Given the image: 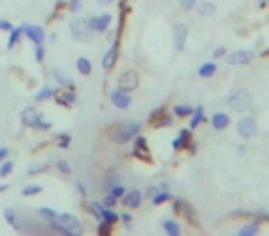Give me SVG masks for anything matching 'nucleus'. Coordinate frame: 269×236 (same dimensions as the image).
Listing matches in <instances>:
<instances>
[{
	"label": "nucleus",
	"instance_id": "f257e3e1",
	"mask_svg": "<svg viewBox=\"0 0 269 236\" xmlns=\"http://www.w3.org/2000/svg\"><path fill=\"white\" fill-rule=\"evenodd\" d=\"M48 225H50L52 231H56L59 235L81 236V233H83V227L74 214H58L56 218L48 219Z\"/></svg>",
	"mask_w": 269,
	"mask_h": 236
},
{
	"label": "nucleus",
	"instance_id": "f03ea898",
	"mask_svg": "<svg viewBox=\"0 0 269 236\" xmlns=\"http://www.w3.org/2000/svg\"><path fill=\"white\" fill-rule=\"evenodd\" d=\"M227 103L236 113H245L252 107V96L247 89H236L227 96Z\"/></svg>",
	"mask_w": 269,
	"mask_h": 236
},
{
	"label": "nucleus",
	"instance_id": "7ed1b4c3",
	"mask_svg": "<svg viewBox=\"0 0 269 236\" xmlns=\"http://www.w3.org/2000/svg\"><path fill=\"white\" fill-rule=\"evenodd\" d=\"M70 32L72 37L79 42H89L93 37V28L89 17H74L70 20Z\"/></svg>",
	"mask_w": 269,
	"mask_h": 236
},
{
	"label": "nucleus",
	"instance_id": "20e7f679",
	"mask_svg": "<svg viewBox=\"0 0 269 236\" xmlns=\"http://www.w3.org/2000/svg\"><path fill=\"white\" fill-rule=\"evenodd\" d=\"M140 129H142V126H140L138 122H127V124L118 127L116 131H115V135H113V138H115V142L116 144H126V142H129L131 138H134V137L138 135Z\"/></svg>",
	"mask_w": 269,
	"mask_h": 236
},
{
	"label": "nucleus",
	"instance_id": "39448f33",
	"mask_svg": "<svg viewBox=\"0 0 269 236\" xmlns=\"http://www.w3.org/2000/svg\"><path fill=\"white\" fill-rule=\"evenodd\" d=\"M138 83H140V76L134 70H126V72H122L118 76V89L120 91L131 93V91H134L138 87Z\"/></svg>",
	"mask_w": 269,
	"mask_h": 236
},
{
	"label": "nucleus",
	"instance_id": "423d86ee",
	"mask_svg": "<svg viewBox=\"0 0 269 236\" xmlns=\"http://www.w3.org/2000/svg\"><path fill=\"white\" fill-rule=\"evenodd\" d=\"M42 118L44 117H42L35 107H26V109H22V113H20V122H22V126H26V127H35V129H39Z\"/></svg>",
	"mask_w": 269,
	"mask_h": 236
},
{
	"label": "nucleus",
	"instance_id": "0eeeda50",
	"mask_svg": "<svg viewBox=\"0 0 269 236\" xmlns=\"http://www.w3.org/2000/svg\"><path fill=\"white\" fill-rule=\"evenodd\" d=\"M150 124L153 127H170L173 124V118L170 117L164 107H159L150 113Z\"/></svg>",
	"mask_w": 269,
	"mask_h": 236
},
{
	"label": "nucleus",
	"instance_id": "6e6552de",
	"mask_svg": "<svg viewBox=\"0 0 269 236\" xmlns=\"http://www.w3.org/2000/svg\"><path fill=\"white\" fill-rule=\"evenodd\" d=\"M134 157L138 160H144V162H152V153H150V148H148V140L146 137L136 135L134 137Z\"/></svg>",
	"mask_w": 269,
	"mask_h": 236
},
{
	"label": "nucleus",
	"instance_id": "1a4fd4ad",
	"mask_svg": "<svg viewBox=\"0 0 269 236\" xmlns=\"http://www.w3.org/2000/svg\"><path fill=\"white\" fill-rule=\"evenodd\" d=\"M111 98V103L116 107V109H122L126 111L129 109V105H131V96H129V93H126V91H120V89H113L109 94Z\"/></svg>",
	"mask_w": 269,
	"mask_h": 236
},
{
	"label": "nucleus",
	"instance_id": "9d476101",
	"mask_svg": "<svg viewBox=\"0 0 269 236\" xmlns=\"http://www.w3.org/2000/svg\"><path fill=\"white\" fill-rule=\"evenodd\" d=\"M238 135L242 138H251L256 133V122L252 117H244L238 120Z\"/></svg>",
	"mask_w": 269,
	"mask_h": 236
},
{
	"label": "nucleus",
	"instance_id": "9b49d317",
	"mask_svg": "<svg viewBox=\"0 0 269 236\" xmlns=\"http://www.w3.org/2000/svg\"><path fill=\"white\" fill-rule=\"evenodd\" d=\"M22 28H24V35L34 42V44H41V42H44V39H46V32L42 30V26L22 24Z\"/></svg>",
	"mask_w": 269,
	"mask_h": 236
},
{
	"label": "nucleus",
	"instance_id": "f8f14e48",
	"mask_svg": "<svg viewBox=\"0 0 269 236\" xmlns=\"http://www.w3.org/2000/svg\"><path fill=\"white\" fill-rule=\"evenodd\" d=\"M225 59H227L229 65H249L254 59V54L251 50H236L232 54H229Z\"/></svg>",
	"mask_w": 269,
	"mask_h": 236
},
{
	"label": "nucleus",
	"instance_id": "ddd939ff",
	"mask_svg": "<svg viewBox=\"0 0 269 236\" xmlns=\"http://www.w3.org/2000/svg\"><path fill=\"white\" fill-rule=\"evenodd\" d=\"M120 39H116V41L113 42V46H111L109 50L105 52V56H103V59H101V68L105 70V72H109L111 68L116 65V59H118V44H120Z\"/></svg>",
	"mask_w": 269,
	"mask_h": 236
},
{
	"label": "nucleus",
	"instance_id": "4468645a",
	"mask_svg": "<svg viewBox=\"0 0 269 236\" xmlns=\"http://www.w3.org/2000/svg\"><path fill=\"white\" fill-rule=\"evenodd\" d=\"M52 76H54V79L58 81V85H61L63 89H68V91H74V89H76L74 79L68 76V72H65V70H61V68H52Z\"/></svg>",
	"mask_w": 269,
	"mask_h": 236
},
{
	"label": "nucleus",
	"instance_id": "2eb2a0df",
	"mask_svg": "<svg viewBox=\"0 0 269 236\" xmlns=\"http://www.w3.org/2000/svg\"><path fill=\"white\" fill-rule=\"evenodd\" d=\"M122 203H124V207L127 209H138L140 207V203H142V192L140 190H129L126 194L122 196Z\"/></svg>",
	"mask_w": 269,
	"mask_h": 236
},
{
	"label": "nucleus",
	"instance_id": "dca6fc26",
	"mask_svg": "<svg viewBox=\"0 0 269 236\" xmlns=\"http://www.w3.org/2000/svg\"><path fill=\"white\" fill-rule=\"evenodd\" d=\"M111 13H101L98 17H89L91 20V28H93V32H105L111 24Z\"/></svg>",
	"mask_w": 269,
	"mask_h": 236
},
{
	"label": "nucleus",
	"instance_id": "f3484780",
	"mask_svg": "<svg viewBox=\"0 0 269 236\" xmlns=\"http://www.w3.org/2000/svg\"><path fill=\"white\" fill-rule=\"evenodd\" d=\"M56 101H58L59 105H63V107H72L74 103H76V93L74 91H56Z\"/></svg>",
	"mask_w": 269,
	"mask_h": 236
},
{
	"label": "nucleus",
	"instance_id": "a211bd4d",
	"mask_svg": "<svg viewBox=\"0 0 269 236\" xmlns=\"http://www.w3.org/2000/svg\"><path fill=\"white\" fill-rule=\"evenodd\" d=\"M190 142H192V131H190V129H181V131H179V137L172 142V146H173L175 152H181V150L188 148V144Z\"/></svg>",
	"mask_w": 269,
	"mask_h": 236
},
{
	"label": "nucleus",
	"instance_id": "6ab92c4d",
	"mask_svg": "<svg viewBox=\"0 0 269 236\" xmlns=\"http://www.w3.org/2000/svg\"><path fill=\"white\" fill-rule=\"evenodd\" d=\"M186 37H188V30L185 24H175L173 28V41H175V50H183L186 44Z\"/></svg>",
	"mask_w": 269,
	"mask_h": 236
},
{
	"label": "nucleus",
	"instance_id": "aec40b11",
	"mask_svg": "<svg viewBox=\"0 0 269 236\" xmlns=\"http://www.w3.org/2000/svg\"><path fill=\"white\" fill-rule=\"evenodd\" d=\"M181 214L185 216V219L192 225V227H199V218H197V214L193 211V207L190 203L183 201V207H181Z\"/></svg>",
	"mask_w": 269,
	"mask_h": 236
},
{
	"label": "nucleus",
	"instance_id": "412c9836",
	"mask_svg": "<svg viewBox=\"0 0 269 236\" xmlns=\"http://www.w3.org/2000/svg\"><path fill=\"white\" fill-rule=\"evenodd\" d=\"M229 122H231V118L227 117V113H214L211 118V124L214 129H218V131H223V129H227Z\"/></svg>",
	"mask_w": 269,
	"mask_h": 236
},
{
	"label": "nucleus",
	"instance_id": "4be33fe9",
	"mask_svg": "<svg viewBox=\"0 0 269 236\" xmlns=\"http://www.w3.org/2000/svg\"><path fill=\"white\" fill-rule=\"evenodd\" d=\"M76 67H77V70H79L81 76H91V72H93V63H91V59L85 58V56L77 58Z\"/></svg>",
	"mask_w": 269,
	"mask_h": 236
},
{
	"label": "nucleus",
	"instance_id": "5701e85b",
	"mask_svg": "<svg viewBox=\"0 0 269 236\" xmlns=\"http://www.w3.org/2000/svg\"><path fill=\"white\" fill-rule=\"evenodd\" d=\"M195 6H197V13H199L201 17H211L212 13L216 11V6H214L212 2H207V0H201V2H197Z\"/></svg>",
	"mask_w": 269,
	"mask_h": 236
},
{
	"label": "nucleus",
	"instance_id": "b1692460",
	"mask_svg": "<svg viewBox=\"0 0 269 236\" xmlns=\"http://www.w3.org/2000/svg\"><path fill=\"white\" fill-rule=\"evenodd\" d=\"M24 34V28L19 26V28H13L9 32V39H8V50H13V46H17L19 41H20V35Z\"/></svg>",
	"mask_w": 269,
	"mask_h": 236
},
{
	"label": "nucleus",
	"instance_id": "393cba45",
	"mask_svg": "<svg viewBox=\"0 0 269 236\" xmlns=\"http://www.w3.org/2000/svg\"><path fill=\"white\" fill-rule=\"evenodd\" d=\"M205 120V107L203 105H197L192 113V120H190V129H195V127L201 124Z\"/></svg>",
	"mask_w": 269,
	"mask_h": 236
},
{
	"label": "nucleus",
	"instance_id": "a878e982",
	"mask_svg": "<svg viewBox=\"0 0 269 236\" xmlns=\"http://www.w3.org/2000/svg\"><path fill=\"white\" fill-rule=\"evenodd\" d=\"M162 229L168 233V236H179L181 235V227H179V223L173 221V219H164V221H162Z\"/></svg>",
	"mask_w": 269,
	"mask_h": 236
},
{
	"label": "nucleus",
	"instance_id": "bb28decb",
	"mask_svg": "<svg viewBox=\"0 0 269 236\" xmlns=\"http://www.w3.org/2000/svg\"><path fill=\"white\" fill-rule=\"evenodd\" d=\"M216 70H218V65H216V63H205V65H201V67H199V72H197V74H199V76L201 78H212L214 76V72H216Z\"/></svg>",
	"mask_w": 269,
	"mask_h": 236
},
{
	"label": "nucleus",
	"instance_id": "cd10ccee",
	"mask_svg": "<svg viewBox=\"0 0 269 236\" xmlns=\"http://www.w3.org/2000/svg\"><path fill=\"white\" fill-rule=\"evenodd\" d=\"M118 219H120V216H118L116 212L113 211V209H103V212H101V219L100 221H105V223H111V225H115Z\"/></svg>",
	"mask_w": 269,
	"mask_h": 236
},
{
	"label": "nucleus",
	"instance_id": "c85d7f7f",
	"mask_svg": "<svg viewBox=\"0 0 269 236\" xmlns=\"http://www.w3.org/2000/svg\"><path fill=\"white\" fill-rule=\"evenodd\" d=\"M48 168H50V164H48V162H35V164H32V166L28 168V176L44 174V172H48Z\"/></svg>",
	"mask_w": 269,
	"mask_h": 236
},
{
	"label": "nucleus",
	"instance_id": "c756f323",
	"mask_svg": "<svg viewBox=\"0 0 269 236\" xmlns=\"http://www.w3.org/2000/svg\"><path fill=\"white\" fill-rule=\"evenodd\" d=\"M193 113V109L190 107V105H181V103H177L175 107H173V115H175L177 118H186V117H190Z\"/></svg>",
	"mask_w": 269,
	"mask_h": 236
},
{
	"label": "nucleus",
	"instance_id": "7c9ffc66",
	"mask_svg": "<svg viewBox=\"0 0 269 236\" xmlns=\"http://www.w3.org/2000/svg\"><path fill=\"white\" fill-rule=\"evenodd\" d=\"M258 233V223L256 221H251V223H247L244 227L238 231V236H252Z\"/></svg>",
	"mask_w": 269,
	"mask_h": 236
},
{
	"label": "nucleus",
	"instance_id": "2f4dec72",
	"mask_svg": "<svg viewBox=\"0 0 269 236\" xmlns=\"http://www.w3.org/2000/svg\"><path fill=\"white\" fill-rule=\"evenodd\" d=\"M42 192V186L41 185H26L22 186V190H20V194L24 196V197H30V196H37Z\"/></svg>",
	"mask_w": 269,
	"mask_h": 236
},
{
	"label": "nucleus",
	"instance_id": "473e14b6",
	"mask_svg": "<svg viewBox=\"0 0 269 236\" xmlns=\"http://www.w3.org/2000/svg\"><path fill=\"white\" fill-rule=\"evenodd\" d=\"M56 94V89H52V87H42L39 93L35 94V101H44L48 100V98H52Z\"/></svg>",
	"mask_w": 269,
	"mask_h": 236
},
{
	"label": "nucleus",
	"instance_id": "72a5a7b5",
	"mask_svg": "<svg viewBox=\"0 0 269 236\" xmlns=\"http://www.w3.org/2000/svg\"><path fill=\"white\" fill-rule=\"evenodd\" d=\"M13 168H15V162H13V160L4 159L2 162H0V177H8L9 174L13 172Z\"/></svg>",
	"mask_w": 269,
	"mask_h": 236
},
{
	"label": "nucleus",
	"instance_id": "f704fd0d",
	"mask_svg": "<svg viewBox=\"0 0 269 236\" xmlns=\"http://www.w3.org/2000/svg\"><path fill=\"white\" fill-rule=\"evenodd\" d=\"M103 209H105V207H103L101 203H96V201L89 203V211H91V214H93L96 219H101V212H103Z\"/></svg>",
	"mask_w": 269,
	"mask_h": 236
},
{
	"label": "nucleus",
	"instance_id": "c9c22d12",
	"mask_svg": "<svg viewBox=\"0 0 269 236\" xmlns=\"http://www.w3.org/2000/svg\"><path fill=\"white\" fill-rule=\"evenodd\" d=\"M4 219L8 221L9 225H13V227H17V212L13 211L11 207H8V209L4 211Z\"/></svg>",
	"mask_w": 269,
	"mask_h": 236
},
{
	"label": "nucleus",
	"instance_id": "e433bc0d",
	"mask_svg": "<svg viewBox=\"0 0 269 236\" xmlns=\"http://www.w3.org/2000/svg\"><path fill=\"white\" fill-rule=\"evenodd\" d=\"M152 199H153V205H160V203L172 199V194H170L168 190H164V192H157L155 196H152Z\"/></svg>",
	"mask_w": 269,
	"mask_h": 236
},
{
	"label": "nucleus",
	"instance_id": "4c0bfd02",
	"mask_svg": "<svg viewBox=\"0 0 269 236\" xmlns=\"http://www.w3.org/2000/svg\"><path fill=\"white\" fill-rule=\"evenodd\" d=\"M70 142H72V137L68 135V133H61L58 138V148H61V150H67L68 146H70Z\"/></svg>",
	"mask_w": 269,
	"mask_h": 236
},
{
	"label": "nucleus",
	"instance_id": "58836bf2",
	"mask_svg": "<svg viewBox=\"0 0 269 236\" xmlns=\"http://www.w3.org/2000/svg\"><path fill=\"white\" fill-rule=\"evenodd\" d=\"M56 166H58L59 172L65 174V176H70V172H72L70 164H68V160H65V159H59L58 162H56Z\"/></svg>",
	"mask_w": 269,
	"mask_h": 236
},
{
	"label": "nucleus",
	"instance_id": "ea45409f",
	"mask_svg": "<svg viewBox=\"0 0 269 236\" xmlns=\"http://www.w3.org/2000/svg\"><path fill=\"white\" fill-rule=\"evenodd\" d=\"M37 214H39V216H42V218H46V219H52V218H56V216H58V212L54 211V209H48V207L37 209Z\"/></svg>",
	"mask_w": 269,
	"mask_h": 236
},
{
	"label": "nucleus",
	"instance_id": "a19ab883",
	"mask_svg": "<svg viewBox=\"0 0 269 236\" xmlns=\"http://www.w3.org/2000/svg\"><path fill=\"white\" fill-rule=\"evenodd\" d=\"M44 56H46V50H44V46L41 44H35V61L37 63H42L44 61Z\"/></svg>",
	"mask_w": 269,
	"mask_h": 236
},
{
	"label": "nucleus",
	"instance_id": "79ce46f5",
	"mask_svg": "<svg viewBox=\"0 0 269 236\" xmlns=\"http://www.w3.org/2000/svg\"><path fill=\"white\" fill-rule=\"evenodd\" d=\"M116 196H113L109 192V194L105 196V197H103V201H101V205H103V207H107V209H113V207H115V205H116Z\"/></svg>",
	"mask_w": 269,
	"mask_h": 236
},
{
	"label": "nucleus",
	"instance_id": "37998d69",
	"mask_svg": "<svg viewBox=\"0 0 269 236\" xmlns=\"http://www.w3.org/2000/svg\"><path fill=\"white\" fill-rule=\"evenodd\" d=\"M109 192H111L113 196H116V197H122V196L126 194L127 190H126V186L115 185V186H111V188H109Z\"/></svg>",
	"mask_w": 269,
	"mask_h": 236
},
{
	"label": "nucleus",
	"instance_id": "c03bdc74",
	"mask_svg": "<svg viewBox=\"0 0 269 236\" xmlns=\"http://www.w3.org/2000/svg\"><path fill=\"white\" fill-rule=\"evenodd\" d=\"M98 235H101V236H109V235H111V223L100 221V225H98Z\"/></svg>",
	"mask_w": 269,
	"mask_h": 236
},
{
	"label": "nucleus",
	"instance_id": "a18cd8bd",
	"mask_svg": "<svg viewBox=\"0 0 269 236\" xmlns=\"http://www.w3.org/2000/svg\"><path fill=\"white\" fill-rule=\"evenodd\" d=\"M179 4H181V8L183 9H192V8H195V4H197V0H179Z\"/></svg>",
	"mask_w": 269,
	"mask_h": 236
},
{
	"label": "nucleus",
	"instance_id": "49530a36",
	"mask_svg": "<svg viewBox=\"0 0 269 236\" xmlns=\"http://www.w3.org/2000/svg\"><path fill=\"white\" fill-rule=\"evenodd\" d=\"M0 30H2V32H11V30H13V24H11L9 20L0 19Z\"/></svg>",
	"mask_w": 269,
	"mask_h": 236
},
{
	"label": "nucleus",
	"instance_id": "de8ad7c7",
	"mask_svg": "<svg viewBox=\"0 0 269 236\" xmlns=\"http://www.w3.org/2000/svg\"><path fill=\"white\" fill-rule=\"evenodd\" d=\"M79 8H81V0H70V2H68V9H70V11L76 13Z\"/></svg>",
	"mask_w": 269,
	"mask_h": 236
},
{
	"label": "nucleus",
	"instance_id": "09e8293b",
	"mask_svg": "<svg viewBox=\"0 0 269 236\" xmlns=\"http://www.w3.org/2000/svg\"><path fill=\"white\" fill-rule=\"evenodd\" d=\"M181 207H183V199H175L173 201V212L175 214H181Z\"/></svg>",
	"mask_w": 269,
	"mask_h": 236
},
{
	"label": "nucleus",
	"instance_id": "8fccbe9b",
	"mask_svg": "<svg viewBox=\"0 0 269 236\" xmlns=\"http://www.w3.org/2000/svg\"><path fill=\"white\" fill-rule=\"evenodd\" d=\"M225 56V48L223 46H219V48H216V52H214V59H219Z\"/></svg>",
	"mask_w": 269,
	"mask_h": 236
},
{
	"label": "nucleus",
	"instance_id": "3c124183",
	"mask_svg": "<svg viewBox=\"0 0 269 236\" xmlns=\"http://www.w3.org/2000/svg\"><path fill=\"white\" fill-rule=\"evenodd\" d=\"M8 155H9V150L2 146V148H0V162H2L4 159H8Z\"/></svg>",
	"mask_w": 269,
	"mask_h": 236
},
{
	"label": "nucleus",
	"instance_id": "603ef678",
	"mask_svg": "<svg viewBox=\"0 0 269 236\" xmlns=\"http://www.w3.org/2000/svg\"><path fill=\"white\" fill-rule=\"evenodd\" d=\"M77 190H79V194H81V196H87V190H85V185H83V183H77Z\"/></svg>",
	"mask_w": 269,
	"mask_h": 236
},
{
	"label": "nucleus",
	"instance_id": "864d4df0",
	"mask_svg": "<svg viewBox=\"0 0 269 236\" xmlns=\"http://www.w3.org/2000/svg\"><path fill=\"white\" fill-rule=\"evenodd\" d=\"M188 150H190V153H195V152H197V144L190 142V144H188Z\"/></svg>",
	"mask_w": 269,
	"mask_h": 236
},
{
	"label": "nucleus",
	"instance_id": "5fc2aeb1",
	"mask_svg": "<svg viewBox=\"0 0 269 236\" xmlns=\"http://www.w3.org/2000/svg\"><path fill=\"white\" fill-rule=\"evenodd\" d=\"M120 218L124 219V221H126V223H129V221H131V214H127V212H124V214H122V216H120Z\"/></svg>",
	"mask_w": 269,
	"mask_h": 236
},
{
	"label": "nucleus",
	"instance_id": "6e6d98bb",
	"mask_svg": "<svg viewBox=\"0 0 269 236\" xmlns=\"http://www.w3.org/2000/svg\"><path fill=\"white\" fill-rule=\"evenodd\" d=\"M9 188V185L8 183H2V185H0V194H2V192H6V190H8Z\"/></svg>",
	"mask_w": 269,
	"mask_h": 236
},
{
	"label": "nucleus",
	"instance_id": "4d7b16f0",
	"mask_svg": "<svg viewBox=\"0 0 269 236\" xmlns=\"http://www.w3.org/2000/svg\"><path fill=\"white\" fill-rule=\"evenodd\" d=\"M98 2H100V4H103V6H105V4H111V2H115V0H98Z\"/></svg>",
	"mask_w": 269,
	"mask_h": 236
},
{
	"label": "nucleus",
	"instance_id": "13d9d810",
	"mask_svg": "<svg viewBox=\"0 0 269 236\" xmlns=\"http://www.w3.org/2000/svg\"><path fill=\"white\" fill-rule=\"evenodd\" d=\"M262 56H264V58H268V56H269V48H268V50H264V52H262Z\"/></svg>",
	"mask_w": 269,
	"mask_h": 236
}]
</instances>
